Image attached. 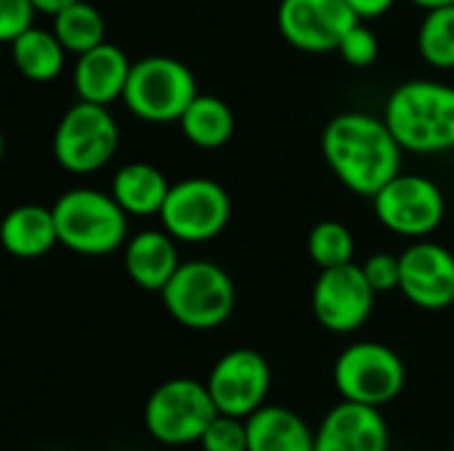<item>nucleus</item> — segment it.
<instances>
[{"mask_svg":"<svg viewBox=\"0 0 454 451\" xmlns=\"http://www.w3.org/2000/svg\"><path fill=\"white\" fill-rule=\"evenodd\" d=\"M399 292L423 311H444L454 303V255L436 242H415L402 255Z\"/></svg>","mask_w":454,"mask_h":451,"instance_id":"obj_14","label":"nucleus"},{"mask_svg":"<svg viewBox=\"0 0 454 451\" xmlns=\"http://www.w3.org/2000/svg\"><path fill=\"white\" fill-rule=\"evenodd\" d=\"M375 290L362 266L346 263L335 268H322L314 292L311 308L317 322L335 335L356 332L367 324L375 308Z\"/></svg>","mask_w":454,"mask_h":451,"instance_id":"obj_11","label":"nucleus"},{"mask_svg":"<svg viewBox=\"0 0 454 451\" xmlns=\"http://www.w3.org/2000/svg\"><path fill=\"white\" fill-rule=\"evenodd\" d=\"M364 274L372 284L375 292H391V290H399V282H402V260L399 255H391V253H375L364 260Z\"/></svg>","mask_w":454,"mask_h":451,"instance_id":"obj_29","label":"nucleus"},{"mask_svg":"<svg viewBox=\"0 0 454 451\" xmlns=\"http://www.w3.org/2000/svg\"><path fill=\"white\" fill-rule=\"evenodd\" d=\"M202 451H247V420L218 415L200 439Z\"/></svg>","mask_w":454,"mask_h":451,"instance_id":"obj_26","label":"nucleus"},{"mask_svg":"<svg viewBox=\"0 0 454 451\" xmlns=\"http://www.w3.org/2000/svg\"><path fill=\"white\" fill-rule=\"evenodd\" d=\"M53 215L59 245L77 255H109L128 242V213L112 191L106 194L88 186L69 189L56 199Z\"/></svg>","mask_w":454,"mask_h":451,"instance_id":"obj_3","label":"nucleus"},{"mask_svg":"<svg viewBox=\"0 0 454 451\" xmlns=\"http://www.w3.org/2000/svg\"><path fill=\"white\" fill-rule=\"evenodd\" d=\"M354 234L340 221H319L309 234V258L319 268L354 263Z\"/></svg>","mask_w":454,"mask_h":451,"instance_id":"obj_25","label":"nucleus"},{"mask_svg":"<svg viewBox=\"0 0 454 451\" xmlns=\"http://www.w3.org/2000/svg\"><path fill=\"white\" fill-rule=\"evenodd\" d=\"M333 380L340 399L380 409L402 396L407 385V367L394 348L362 340L338 356Z\"/></svg>","mask_w":454,"mask_h":451,"instance_id":"obj_8","label":"nucleus"},{"mask_svg":"<svg viewBox=\"0 0 454 451\" xmlns=\"http://www.w3.org/2000/svg\"><path fill=\"white\" fill-rule=\"evenodd\" d=\"M418 51L436 69H454V5L426 11L418 29Z\"/></svg>","mask_w":454,"mask_h":451,"instance_id":"obj_24","label":"nucleus"},{"mask_svg":"<svg viewBox=\"0 0 454 451\" xmlns=\"http://www.w3.org/2000/svg\"><path fill=\"white\" fill-rule=\"evenodd\" d=\"M338 53L343 56V61L354 69H370L378 56H380V43H378V35L364 24V21H356L348 35L343 37Z\"/></svg>","mask_w":454,"mask_h":451,"instance_id":"obj_27","label":"nucleus"},{"mask_svg":"<svg viewBox=\"0 0 454 451\" xmlns=\"http://www.w3.org/2000/svg\"><path fill=\"white\" fill-rule=\"evenodd\" d=\"M133 61L128 53L114 43H101L88 53L77 56L72 85L80 101L90 104H112L114 98H122L128 77H130Z\"/></svg>","mask_w":454,"mask_h":451,"instance_id":"obj_16","label":"nucleus"},{"mask_svg":"<svg viewBox=\"0 0 454 451\" xmlns=\"http://www.w3.org/2000/svg\"><path fill=\"white\" fill-rule=\"evenodd\" d=\"M452 451H454V444H452Z\"/></svg>","mask_w":454,"mask_h":451,"instance_id":"obj_33","label":"nucleus"},{"mask_svg":"<svg viewBox=\"0 0 454 451\" xmlns=\"http://www.w3.org/2000/svg\"><path fill=\"white\" fill-rule=\"evenodd\" d=\"M181 133L200 149H221L234 136V112L218 96H197L178 120Z\"/></svg>","mask_w":454,"mask_h":451,"instance_id":"obj_22","label":"nucleus"},{"mask_svg":"<svg viewBox=\"0 0 454 451\" xmlns=\"http://www.w3.org/2000/svg\"><path fill=\"white\" fill-rule=\"evenodd\" d=\"M314 451H388V425L378 407L340 401L317 431Z\"/></svg>","mask_w":454,"mask_h":451,"instance_id":"obj_15","label":"nucleus"},{"mask_svg":"<svg viewBox=\"0 0 454 451\" xmlns=\"http://www.w3.org/2000/svg\"><path fill=\"white\" fill-rule=\"evenodd\" d=\"M8 45H11V58L16 69L32 82H51L64 72V61L69 51L61 45L53 29L48 32V29L32 27L16 40H11Z\"/></svg>","mask_w":454,"mask_h":451,"instance_id":"obj_21","label":"nucleus"},{"mask_svg":"<svg viewBox=\"0 0 454 451\" xmlns=\"http://www.w3.org/2000/svg\"><path fill=\"white\" fill-rule=\"evenodd\" d=\"M322 152L335 178L359 197H375L402 173L404 149L383 117L343 112L322 133Z\"/></svg>","mask_w":454,"mask_h":451,"instance_id":"obj_1","label":"nucleus"},{"mask_svg":"<svg viewBox=\"0 0 454 451\" xmlns=\"http://www.w3.org/2000/svg\"><path fill=\"white\" fill-rule=\"evenodd\" d=\"M160 221L176 242L205 245L229 226L231 197L213 178H186L170 186Z\"/></svg>","mask_w":454,"mask_h":451,"instance_id":"obj_9","label":"nucleus"},{"mask_svg":"<svg viewBox=\"0 0 454 451\" xmlns=\"http://www.w3.org/2000/svg\"><path fill=\"white\" fill-rule=\"evenodd\" d=\"M218 407L205 383L173 377L157 385L144 407V425L162 447L200 444L207 425L218 417Z\"/></svg>","mask_w":454,"mask_h":451,"instance_id":"obj_5","label":"nucleus"},{"mask_svg":"<svg viewBox=\"0 0 454 451\" xmlns=\"http://www.w3.org/2000/svg\"><path fill=\"white\" fill-rule=\"evenodd\" d=\"M194 72L170 56H146L133 61L122 93L125 106L144 122H178L197 98Z\"/></svg>","mask_w":454,"mask_h":451,"instance_id":"obj_6","label":"nucleus"},{"mask_svg":"<svg viewBox=\"0 0 454 451\" xmlns=\"http://www.w3.org/2000/svg\"><path fill=\"white\" fill-rule=\"evenodd\" d=\"M205 385L221 415L247 420L266 404L271 391V367L258 351L234 348L213 364Z\"/></svg>","mask_w":454,"mask_h":451,"instance_id":"obj_13","label":"nucleus"},{"mask_svg":"<svg viewBox=\"0 0 454 451\" xmlns=\"http://www.w3.org/2000/svg\"><path fill=\"white\" fill-rule=\"evenodd\" d=\"M383 120L404 152H450L454 149V88L436 80H407L391 90Z\"/></svg>","mask_w":454,"mask_h":451,"instance_id":"obj_2","label":"nucleus"},{"mask_svg":"<svg viewBox=\"0 0 454 451\" xmlns=\"http://www.w3.org/2000/svg\"><path fill=\"white\" fill-rule=\"evenodd\" d=\"M72 3H80V0H35V5H37V11H43V13H59L61 8H67V5H72Z\"/></svg>","mask_w":454,"mask_h":451,"instance_id":"obj_31","label":"nucleus"},{"mask_svg":"<svg viewBox=\"0 0 454 451\" xmlns=\"http://www.w3.org/2000/svg\"><path fill=\"white\" fill-rule=\"evenodd\" d=\"M178 247L176 239L162 231H141L125 242V271L141 290L162 292L165 284L178 271Z\"/></svg>","mask_w":454,"mask_h":451,"instance_id":"obj_17","label":"nucleus"},{"mask_svg":"<svg viewBox=\"0 0 454 451\" xmlns=\"http://www.w3.org/2000/svg\"><path fill=\"white\" fill-rule=\"evenodd\" d=\"M53 32L61 40V45L74 56L88 53L96 45L106 43V21L101 11L88 0L72 3L59 13H53Z\"/></svg>","mask_w":454,"mask_h":451,"instance_id":"obj_23","label":"nucleus"},{"mask_svg":"<svg viewBox=\"0 0 454 451\" xmlns=\"http://www.w3.org/2000/svg\"><path fill=\"white\" fill-rule=\"evenodd\" d=\"M356 21L362 19L348 0H282L277 11L282 37L306 53L338 51Z\"/></svg>","mask_w":454,"mask_h":451,"instance_id":"obj_12","label":"nucleus"},{"mask_svg":"<svg viewBox=\"0 0 454 451\" xmlns=\"http://www.w3.org/2000/svg\"><path fill=\"white\" fill-rule=\"evenodd\" d=\"M117 144L120 130L112 112L104 104L77 98V104H72L56 125L53 157L67 173L88 175L112 162Z\"/></svg>","mask_w":454,"mask_h":451,"instance_id":"obj_7","label":"nucleus"},{"mask_svg":"<svg viewBox=\"0 0 454 451\" xmlns=\"http://www.w3.org/2000/svg\"><path fill=\"white\" fill-rule=\"evenodd\" d=\"M0 242L8 255L21 260L43 258L59 245V229L53 207L43 205H19L13 207L0 226Z\"/></svg>","mask_w":454,"mask_h":451,"instance_id":"obj_18","label":"nucleus"},{"mask_svg":"<svg viewBox=\"0 0 454 451\" xmlns=\"http://www.w3.org/2000/svg\"><path fill=\"white\" fill-rule=\"evenodd\" d=\"M348 3L356 11V16L362 21H367V19H378V16L388 13L396 0H348Z\"/></svg>","mask_w":454,"mask_h":451,"instance_id":"obj_30","label":"nucleus"},{"mask_svg":"<svg viewBox=\"0 0 454 451\" xmlns=\"http://www.w3.org/2000/svg\"><path fill=\"white\" fill-rule=\"evenodd\" d=\"M168 314L189 330H215L234 314L237 287L234 279L210 260L181 263L173 279L160 292Z\"/></svg>","mask_w":454,"mask_h":451,"instance_id":"obj_4","label":"nucleus"},{"mask_svg":"<svg viewBox=\"0 0 454 451\" xmlns=\"http://www.w3.org/2000/svg\"><path fill=\"white\" fill-rule=\"evenodd\" d=\"M372 205L378 221L388 231L415 239L434 234L447 213V199L442 189L431 178L415 173H399L396 178H391L372 197Z\"/></svg>","mask_w":454,"mask_h":451,"instance_id":"obj_10","label":"nucleus"},{"mask_svg":"<svg viewBox=\"0 0 454 451\" xmlns=\"http://www.w3.org/2000/svg\"><path fill=\"white\" fill-rule=\"evenodd\" d=\"M410 3H415V5H418V8H423V11H434V8L454 5V0H410Z\"/></svg>","mask_w":454,"mask_h":451,"instance_id":"obj_32","label":"nucleus"},{"mask_svg":"<svg viewBox=\"0 0 454 451\" xmlns=\"http://www.w3.org/2000/svg\"><path fill=\"white\" fill-rule=\"evenodd\" d=\"M173 183H168L165 173L149 162H130L120 167L112 178V197L120 202V207L128 215H160L168 191Z\"/></svg>","mask_w":454,"mask_h":451,"instance_id":"obj_20","label":"nucleus"},{"mask_svg":"<svg viewBox=\"0 0 454 451\" xmlns=\"http://www.w3.org/2000/svg\"><path fill=\"white\" fill-rule=\"evenodd\" d=\"M317 431L287 407H261L247 417V451H314Z\"/></svg>","mask_w":454,"mask_h":451,"instance_id":"obj_19","label":"nucleus"},{"mask_svg":"<svg viewBox=\"0 0 454 451\" xmlns=\"http://www.w3.org/2000/svg\"><path fill=\"white\" fill-rule=\"evenodd\" d=\"M35 0H0V40L11 43L35 24Z\"/></svg>","mask_w":454,"mask_h":451,"instance_id":"obj_28","label":"nucleus"}]
</instances>
